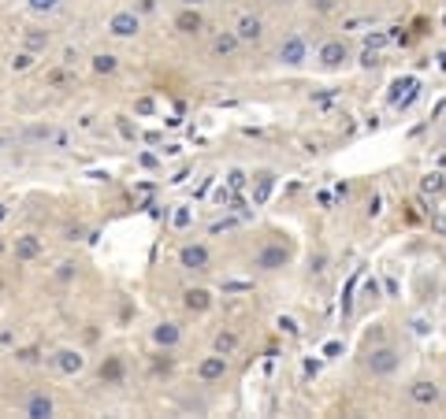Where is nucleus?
I'll return each mask as SVG.
<instances>
[{"instance_id": "32", "label": "nucleus", "mask_w": 446, "mask_h": 419, "mask_svg": "<svg viewBox=\"0 0 446 419\" xmlns=\"http://www.w3.org/2000/svg\"><path fill=\"white\" fill-rule=\"evenodd\" d=\"M432 226H435L439 234H446V219H443V215H439V219H432Z\"/></svg>"}, {"instance_id": "11", "label": "nucleus", "mask_w": 446, "mask_h": 419, "mask_svg": "<svg viewBox=\"0 0 446 419\" xmlns=\"http://www.w3.org/2000/svg\"><path fill=\"white\" fill-rule=\"evenodd\" d=\"M175 30H179V34H190V38H194V34H201V30H205L201 12H197V8H183V12L175 15Z\"/></svg>"}, {"instance_id": "3", "label": "nucleus", "mask_w": 446, "mask_h": 419, "mask_svg": "<svg viewBox=\"0 0 446 419\" xmlns=\"http://www.w3.org/2000/svg\"><path fill=\"white\" fill-rule=\"evenodd\" d=\"M287 263H290V249H287V245H279V241H271V245H264V249L257 252L253 267H260V271H279V267H287Z\"/></svg>"}, {"instance_id": "28", "label": "nucleus", "mask_w": 446, "mask_h": 419, "mask_svg": "<svg viewBox=\"0 0 446 419\" xmlns=\"http://www.w3.org/2000/svg\"><path fill=\"white\" fill-rule=\"evenodd\" d=\"M279 326H283V331H287V334H298V323H294V320H290V315H283V320H279Z\"/></svg>"}, {"instance_id": "12", "label": "nucleus", "mask_w": 446, "mask_h": 419, "mask_svg": "<svg viewBox=\"0 0 446 419\" xmlns=\"http://www.w3.org/2000/svg\"><path fill=\"white\" fill-rule=\"evenodd\" d=\"M123 357H104V363H101V371H97V375H101V382L104 386H120L123 382Z\"/></svg>"}, {"instance_id": "24", "label": "nucleus", "mask_w": 446, "mask_h": 419, "mask_svg": "<svg viewBox=\"0 0 446 419\" xmlns=\"http://www.w3.org/2000/svg\"><path fill=\"white\" fill-rule=\"evenodd\" d=\"M171 223H175L179 230H186V226H190V208H175V215H171Z\"/></svg>"}, {"instance_id": "15", "label": "nucleus", "mask_w": 446, "mask_h": 419, "mask_svg": "<svg viewBox=\"0 0 446 419\" xmlns=\"http://www.w3.org/2000/svg\"><path fill=\"white\" fill-rule=\"evenodd\" d=\"M38 256H41V241L34 238V234L15 238V260H38Z\"/></svg>"}, {"instance_id": "31", "label": "nucleus", "mask_w": 446, "mask_h": 419, "mask_svg": "<svg viewBox=\"0 0 446 419\" xmlns=\"http://www.w3.org/2000/svg\"><path fill=\"white\" fill-rule=\"evenodd\" d=\"M157 371H171V357H160L157 360Z\"/></svg>"}, {"instance_id": "23", "label": "nucleus", "mask_w": 446, "mask_h": 419, "mask_svg": "<svg viewBox=\"0 0 446 419\" xmlns=\"http://www.w3.org/2000/svg\"><path fill=\"white\" fill-rule=\"evenodd\" d=\"M26 4H30V12H56L60 0H26Z\"/></svg>"}, {"instance_id": "20", "label": "nucleus", "mask_w": 446, "mask_h": 419, "mask_svg": "<svg viewBox=\"0 0 446 419\" xmlns=\"http://www.w3.org/2000/svg\"><path fill=\"white\" fill-rule=\"evenodd\" d=\"M45 45H49V34H41V30H26V52H41Z\"/></svg>"}, {"instance_id": "22", "label": "nucleus", "mask_w": 446, "mask_h": 419, "mask_svg": "<svg viewBox=\"0 0 446 419\" xmlns=\"http://www.w3.org/2000/svg\"><path fill=\"white\" fill-rule=\"evenodd\" d=\"M443 189H446L443 175H427V178H424V193H443Z\"/></svg>"}, {"instance_id": "1", "label": "nucleus", "mask_w": 446, "mask_h": 419, "mask_svg": "<svg viewBox=\"0 0 446 419\" xmlns=\"http://www.w3.org/2000/svg\"><path fill=\"white\" fill-rule=\"evenodd\" d=\"M398 363H402V357H398V349H390V345H379V349L368 352V371L376 379H387L398 371Z\"/></svg>"}, {"instance_id": "29", "label": "nucleus", "mask_w": 446, "mask_h": 419, "mask_svg": "<svg viewBox=\"0 0 446 419\" xmlns=\"http://www.w3.org/2000/svg\"><path fill=\"white\" fill-rule=\"evenodd\" d=\"M71 275H75V263H60V278H63V282H67Z\"/></svg>"}, {"instance_id": "25", "label": "nucleus", "mask_w": 446, "mask_h": 419, "mask_svg": "<svg viewBox=\"0 0 446 419\" xmlns=\"http://www.w3.org/2000/svg\"><path fill=\"white\" fill-rule=\"evenodd\" d=\"M34 63V52H19V56L12 60V71H26Z\"/></svg>"}, {"instance_id": "4", "label": "nucleus", "mask_w": 446, "mask_h": 419, "mask_svg": "<svg viewBox=\"0 0 446 419\" xmlns=\"http://www.w3.org/2000/svg\"><path fill=\"white\" fill-rule=\"evenodd\" d=\"M138 30H142L138 12H115L112 19H108V34H115V38H134Z\"/></svg>"}, {"instance_id": "10", "label": "nucleus", "mask_w": 446, "mask_h": 419, "mask_svg": "<svg viewBox=\"0 0 446 419\" xmlns=\"http://www.w3.org/2000/svg\"><path fill=\"white\" fill-rule=\"evenodd\" d=\"M23 412L30 419H49L52 412H56V405H52L49 394H30V397H26V405H23Z\"/></svg>"}, {"instance_id": "7", "label": "nucleus", "mask_w": 446, "mask_h": 419, "mask_svg": "<svg viewBox=\"0 0 446 419\" xmlns=\"http://www.w3.org/2000/svg\"><path fill=\"white\" fill-rule=\"evenodd\" d=\"M409 397H413V405L432 408V405H439V386H435V382H427V379H416L413 386H409Z\"/></svg>"}, {"instance_id": "16", "label": "nucleus", "mask_w": 446, "mask_h": 419, "mask_svg": "<svg viewBox=\"0 0 446 419\" xmlns=\"http://www.w3.org/2000/svg\"><path fill=\"white\" fill-rule=\"evenodd\" d=\"M183 304L190 308V312H208V308H212V294H208V289H186L183 294Z\"/></svg>"}, {"instance_id": "33", "label": "nucleus", "mask_w": 446, "mask_h": 419, "mask_svg": "<svg viewBox=\"0 0 446 419\" xmlns=\"http://www.w3.org/2000/svg\"><path fill=\"white\" fill-rule=\"evenodd\" d=\"M197 4H201V0H183V8H197Z\"/></svg>"}, {"instance_id": "13", "label": "nucleus", "mask_w": 446, "mask_h": 419, "mask_svg": "<svg viewBox=\"0 0 446 419\" xmlns=\"http://www.w3.org/2000/svg\"><path fill=\"white\" fill-rule=\"evenodd\" d=\"M56 368L63 371V375H78V371L86 368V357L75 352V349H60L56 352Z\"/></svg>"}, {"instance_id": "5", "label": "nucleus", "mask_w": 446, "mask_h": 419, "mask_svg": "<svg viewBox=\"0 0 446 419\" xmlns=\"http://www.w3.org/2000/svg\"><path fill=\"white\" fill-rule=\"evenodd\" d=\"M227 375V357L223 352H212V357H205L201 363H197V379L201 382H220Z\"/></svg>"}, {"instance_id": "8", "label": "nucleus", "mask_w": 446, "mask_h": 419, "mask_svg": "<svg viewBox=\"0 0 446 419\" xmlns=\"http://www.w3.org/2000/svg\"><path fill=\"white\" fill-rule=\"evenodd\" d=\"M234 34H238L242 45H257L264 38V23L257 19V15H242L238 26H234Z\"/></svg>"}, {"instance_id": "17", "label": "nucleus", "mask_w": 446, "mask_h": 419, "mask_svg": "<svg viewBox=\"0 0 446 419\" xmlns=\"http://www.w3.org/2000/svg\"><path fill=\"white\" fill-rule=\"evenodd\" d=\"M271 189H276V175H271V171H260V175H257V186H253V204H268V200H271Z\"/></svg>"}, {"instance_id": "21", "label": "nucleus", "mask_w": 446, "mask_h": 419, "mask_svg": "<svg viewBox=\"0 0 446 419\" xmlns=\"http://www.w3.org/2000/svg\"><path fill=\"white\" fill-rule=\"evenodd\" d=\"M115 67H120V60H115V56H108V52L93 60V71H97V75H115Z\"/></svg>"}, {"instance_id": "14", "label": "nucleus", "mask_w": 446, "mask_h": 419, "mask_svg": "<svg viewBox=\"0 0 446 419\" xmlns=\"http://www.w3.org/2000/svg\"><path fill=\"white\" fill-rule=\"evenodd\" d=\"M179 338H183V331H179L175 323H160L157 331H153V342H157L160 349H175Z\"/></svg>"}, {"instance_id": "6", "label": "nucleus", "mask_w": 446, "mask_h": 419, "mask_svg": "<svg viewBox=\"0 0 446 419\" xmlns=\"http://www.w3.org/2000/svg\"><path fill=\"white\" fill-rule=\"evenodd\" d=\"M208 249L205 245H183V249H179V263H183L186 271H205L208 267Z\"/></svg>"}, {"instance_id": "18", "label": "nucleus", "mask_w": 446, "mask_h": 419, "mask_svg": "<svg viewBox=\"0 0 446 419\" xmlns=\"http://www.w3.org/2000/svg\"><path fill=\"white\" fill-rule=\"evenodd\" d=\"M238 34H220V38H216V45H212V52H216V56H234V52H238Z\"/></svg>"}, {"instance_id": "27", "label": "nucleus", "mask_w": 446, "mask_h": 419, "mask_svg": "<svg viewBox=\"0 0 446 419\" xmlns=\"http://www.w3.org/2000/svg\"><path fill=\"white\" fill-rule=\"evenodd\" d=\"M19 360L23 363H34V360H38V349H19Z\"/></svg>"}, {"instance_id": "19", "label": "nucleus", "mask_w": 446, "mask_h": 419, "mask_svg": "<svg viewBox=\"0 0 446 419\" xmlns=\"http://www.w3.org/2000/svg\"><path fill=\"white\" fill-rule=\"evenodd\" d=\"M234 349H238V334H234V331H220V334H216V352L231 357Z\"/></svg>"}, {"instance_id": "26", "label": "nucleus", "mask_w": 446, "mask_h": 419, "mask_svg": "<svg viewBox=\"0 0 446 419\" xmlns=\"http://www.w3.org/2000/svg\"><path fill=\"white\" fill-rule=\"evenodd\" d=\"M153 108H157V104H153V97H142L138 104H134V112H138V115H153Z\"/></svg>"}, {"instance_id": "34", "label": "nucleus", "mask_w": 446, "mask_h": 419, "mask_svg": "<svg viewBox=\"0 0 446 419\" xmlns=\"http://www.w3.org/2000/svg\"><path fill=\"white\" fill-rule=\"evenodd\" d=\"M4 219H8V208H4V204H0V223H4Z\"/></svg>"}, {"instance_id": "30", "label": "nucleus", "mask_w": 446, "mask_h": 419, "mask_svg": "<svg viewBox=\"0 0 446 419\" xmlns=\"http://www.w3.org/2000/svg\"><path fill=\"white\" fill-rule=\"evenodd\" d=\"M313 8H316V12H331L335 0H313Z\"/></svg>"}, {"instance_id": "2", "label": "nucleus", "mask_w": 446, "mask_h": 419, "mask_svg": "<svg viewBox=\"0 0 446 419\" xmlns=\"http://www.w3.org/2000/svg\"><path fill=\"white\" fill-rule=\"evenodd\" d=\"M309 60V45L302 34H287L283 41H279V63H287V67H302Z\"/></svg>"}, {"instance_id": "9", "label": "nucleus", "mask_w": 446, "mask_h": 419, "mask_svg": "<svg viewBox=\"0 0 446 419\" xmlns=\"http://www.w3.org/2000/svg\"><path fill=\"white\" fill-rule=\"evenodd\" d=\"M346 60H350V49H346L342 41H327V45H320V63H324L327 71L342 67Z\"/></svg>"}]
</instances>
